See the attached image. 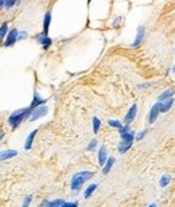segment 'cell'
Returning <instances> with one entry per match:
<instances>
[{
	"label": "cell",
	"instance_id": "5b68a950",
	"mask_svg": "<svg viewBox=\"0 0 175 207\" xmlns=\"http://www.w3.org/2000/svg\"><path fill=\"white\" fill-rule=\"evenodd\" d=\"M159 113H162V102H160V101H158V102L151 108V110H150V119H148L150 124L155 123L158 116H159Z\"/></svg>",
	"mask_w": 175,
	"mask_h": 207
},
{
	"label": "cell",
	"instance_id": "7402d4cb",
	"mask_svg": "<svg viewBox=\"0 0 175 207\" xmlns=\"http://www.w3.org/2000/svg\"><path fill=\"white\" fill-rule=\"evenodd\" d=\"M108 125H109V127H112V128H117V129L123 128L121 123H120V121H117V120H109L108 121Z\"/></svg>",
	"mask_w": 175,
	"mask_h": 207
},
{
	"label": "cell",
	"instance_id": "30bf717a",
	"mask_svg": "<svg viewBox=\"0 0 175 207\" xmlns=\"http://www.w3.org/2000/svg\"><path fill=\"white\" fill-rule=\"evenodd\" d=\"M38 133V129H34L30 135L27 136V139H26V143H24V149L26 151H28V149H31L32 147V143H34V139H35V135Z\"/></svg>",
	"mask_w": 175,
	"mask_h": 207
},
{
	"label": "cell",
	"instance_id": "9c48e42d",
	"mask_svg": "<svg viewBox=\"0 0 175 207\" xmlns=\"http://www.w3.org/2000/svg\"><path fill=\"white\" fill-rule=\"evenodd\" d=\"M144 34H145L144 27H139V28H137V35H136V38H135V40H133V43L131 44V46L132 47H139L140 43L143 42V39H144Z\"/></svg>",
	"mask_w": 175,
	"mask_h": 207
},
{
	"label": "cell",
	"instance_id": "1f68e13d",
	"mask_svg": "<svg viewBox=\"0 0 175 207\" xmlns=\"http://www.w3.org/2000/svg\"><path fill=\"white\" fill-rule=\"evenodd\" d=\"M6 2H7V0H0V4H2L3 8H4V6H6Z\"/></svg>",
	"mask_w": 175,
	"mask_h": 207
},
{
	"label": "cell",
	"instance_id": "2e32d148",
	"mask_svg": "<svg viewBox=\"0 0 175 207\" xmlns=\"http://www.w3.org/2000/svg\"><path fill=\"white\" fill-rule=\"evenodd\" d=\"M174 93H175V92L173 90V89H168V90H166L162 96H159L158 101H160V102H162V101H167V100H170V98H171V97L174 96Z\"/></svg>",
	"mask_w": 175,
	"mask_h": 207
},
{
	"label": "cell",
	"instance_id": "484cf974",
	"mask_svg": "<svg viewBox=\"0 0 175 207\" xmlns=\"http://www.w3.org/2000/svg\"><path fill=\"white\" fill-rule=\"evenodd\" d=\"M96 145H97V140L96 139H93L90 143H89V145L86 147V151H93V149L96 148Z\"/></svg>",
	"mask_w": 175,
	"mask_h": 207
},
{
	"label": "cell",
	"instance_id": "44dd1931",
	"mask_svg": "<svg viewBox=\"0 0 175 207\" xmlns=\"http://www.w3.org/2000/svg\"><path fill=\"white\" fill-rule=\"evenodd\" d=\"M100 127H101V121L97 119V117H93V132H94V133H99Z\"/></svg>",
	"mask_w": 175,
	"mask_h": 207
},
{
	"label": "cell",
	"instance_id": "d6a6232c",
	"mask_svg": "<svg viewBox=\"0 0 175 207\" xmlns=\"http://www.w3.org/2000/svg\"><path fill=\"white\" fill-rule=\"evenodd\" d=\"M148 207H156V205H155V203H152V205H150Z\"/></svg>",
	"mask_w": 175,
	"mask_h": 207
},
{
	"label": "cell",
	"instance_id": "ac0fdd59",
	"mask_svg": "<svg viewBox=\"0 0 175 207\" xmlns=\"http://www.w3.org/2000/svg\"><path fill=\"white\" fill-rule=\"evenodd\" d=\"M65 203L63 199H55V200H47L46 207H62Z\"/></svg>",
	"mask_w": 175,
	"mask_h": 207
},
{
	"label": "cell",
	"instance_id": "d6986e66",
	"mask_svg": "<svg viewBox=\"0 0 175 207\" xmlns=\"http://www.w3.org/2000/svg\"><path fill=\"white\" fill-rule=\"evenodd\" d=\"M96 188H97V184H96V183H93V184L89 186V187L86 188V191L84 192V198H85V199H89V198H90V195L93 194V191H94Z\"/></svg>",
	"mask_w": 175,
	"mask_h": 207
},
{
	"label": "cell",
	"instance_id": "d4e9b609",
	"mask_svg": "<svg viewBox=\"0 0 175 207\" xmlns=\"http://www.w3.org/2000/svg\"><path fill=\"white\" fill-rule=\"evenodd\" d=\"M147 135V129H144V131H141V132H139L137 135L135 136V139L137 140V141H140V140H143L144 139V136Z\"/></svg>",
	"mask_w": 175,
	"mask_h": 207
},
{
	"label": "cell",
	"instance_id": "cb8c5ba5",
	"mask_svg": "<svg viewBox=\"0 0 175 207\" xmlns=\"http://www.w3.org/2000/svg\"><path fill=\"white\" fill-rule=\"evenodd\" d=\"M7 30H8V23L6 22V23H3V24H2V30H0V36H2V39L4 38V36H6Z\"/></svg>",
	"mask_w": 175,
	"mask_h": 207
},
{
	"label": "cell",
	"instance_id": "e0dca14e",
	"mask_svg": "<svg viewBox=\"0 0 175 207\" xmlns=\"http://www.w3.org/2000/svg\"><path fill=\"white\" fill-rule=\"evenodd\" d=\"M173 104H174V100L173 98H170L167 101H163V102H162V113L168 112L170 109L173 108Z\"/></svg>",
	"mask_w": 175,
	"mask_h": 207
},
{
	"label": "cell",
	"instance_id": "8992f818",
	"mask_svg": "<svg viewBox=\"0 0 175 207\" xmlns=\"http://www.w3.org/2000/svg\"><path fill=\"white\" fill-rule=\"evenodd\" d=\"M136 113H137V105H136V104H133L132 106L128 109L127 115L124 116V123H125V125H129V124H131L133 120H135V117H136Z\"/></svg>",
	"mask_w": 175,
	"mask_h": 207
},
{
	"label": "cell",
	"instance_id": "3957f363",
	"mask_svg": "<svg viewBox=\"0 0 175 207\" xmlns=\"http://www.w3.org/2000/svg\"><path fill=\"white\" fill-rule=\"evenodd\" d=\"M133 140H135V135H133L132 132H128V133H123L121 135V141L119 144V152L120 153H125L128 151L129 148L132 147L133 144Z\"/></svg>",
	"mask_w": 175,
	"mask_h": 207
},
{
	"label": "cell",
	"instance_id": "6da1fadb",
	"mask_svg": "<svg viewBox=\"0 0 175 207\" xmlns=\"http://www.w3.org/2000/svg\"><path fill=\"white\" fill-rule=\"evenodd\" d=\"M31 113H32V108L15 110L10 117H8V124L11 125V129H16L24 120L28 119V116H31Z\"/></svg>",
	"mask_w": 175,
	"mask_h": 207
},
{
	"label": "cell",
	"instance_id": "9a60e30c",
	"mask_svg": "<svg viewBox=\"0 0 175 207\" xmlns=\"http://www.w3.org/2000/svg\"><path fill=\"white\" fill-rule=\"evenodd\" d=\"M113 164H115V157H109V159L107 160V163H105L104 168H103V173L104 175H107V173H109V171L112 169Z\"/></svg>",
	"mask_w": 175,
	"mask_h": 207
},
{
	"label": "cell",
	"instance_id": "83f0119b",
	"mask_svg": "<svg viewBox=\"0 0 175 207\" xmlns=\"http://www.w3.org/2000/svg\"><path fill=\"white\" fill-rule=\"evenodd\" d=\"M62 207H78V202H65Z\"/></svg>",
	"mask_w": 175,
	"mask_h": 207
},
{
	"label": "cell",
	"instance_id": "4fadbf2b",
	"mask_svg": "<svg viewBox=\"0 0 175 207\" xmlns=\"http://www.w3.org/2000/svg\"><path fill=\"white\" fill-rule=\"evenodd\" d=\"M50 23H51V14L50 12H46L44 19H43V34L44 35H47L48 28H50Z\"/></svg>",
	"mask_w": 175,
	"mask_h": 207
},
{
	"label": "cell",
	"instance_id": "ba28073f",
	"mask_svg": "<svg viewBox=\"0 0 175 207\" xmlns=\"http://www.w3.org/2000/svg\"><path fill=\"white\" fill-rule=\"evenodd\" d=\"M36 42H38V43H40V44H42V47L44 48V50H47V48H48V46H50V44L53 43V40L50 39V38H48V36L47 35H44V34H42V35H36Z\"/></svg>",
	"mask_w": 175,
	"mask_h": 207
},
{
	"label": "cell",
	"instance_id": "7c38bea8",
	"mask_svg": "<svg viewBox=\"0 0 175 207\" xmlns=\"http://www.w3.org/2000/svg\"><path fill=\"white\" fill-rule=\"evenodd\" d=\"M44 102H46V100H44V98H40L38 93H34V100H32V102H31V106H30V108L35 109V108L40 106V105H43Z\"/></svg>",
	"mask_w": 175,
	"mask_h": 207
},
{
	"label": "cell",
	"instance_id": "f1b7e54d",
	"mask_svg": "<svg viewBox=\"0 0 175 207\" xmlns=\"http://www.w3.org/2000/svg\"><path fill=\"white\" fill-rule=\"evenodd\" d=\"M27 38V32L26 31H19L18 34V40H24Z\"/></svg>",
	"mask_w": 175,
	"mask_h": 207
},
{
	"label": "cell",
	"instance_id": "277c9868",
	"mask_svg": "<svg viewBox=\"0 0 175 207\" xmlns=\"http://www.w3.org/2000/svg\"><path fill=\"white\" fill-rule=\"evenodd\" d=\"M48 113V108L46 106V105H40V106L32 109V113L30 116V121H35L38 119H42V117H44Z\"/></svg>",
	"mask_w": 175,
	"mask_h": 207
},
{
	"label": "cell",
	"instance_id": "4dcf8cb0",
	"mask_svg": "<svg viewBox=\"0 0 175 207\" xmlns=\"http://www.w3.org/2000/svg\"><path fill=\"white\" fill-rule=\"evenodd\" d=\"M120 20H121V18H119V19H117V20H116V22H113V27H116V26H117V24H119V23H120Z\"/></svg>",
	"mask_w": 175,
	"mask_h": 207
},
{
	"label": "cell",
	"instance_id": "52a82bcc",
	"mask_svg": "<svg viewBox=\"0 0 175 207\" xmlns=\"http://www.w3.org/2000/svg\"><path fill=\"white\" fill-rule=\"evenodd\" d=\"M18 34H19V31L16 30V28L11 30L10 34L7 35V39L4 40V47H11L12 44H14L16 40H18Z\"/></svg>",
	"mask_w": 175,
	"mask_h": 207
},
{
	"label": "cell",
	"instance_id": "7a4b0ae2",
	"mask_svg": "<svg viewBox=\"0 0 175 207\" xmlns=\"http://www.w3.org/2000/svg\"><path fill=\"white\" fill-rule=\"evenodd\" d=\"M93 175H94V172L92 171H81V172H77L73 175L71 178V183H70V187L73 191H80L81 187H82L84 183H86L89 179H92Z\"/></svg>",
	"mask_w": 175,
	"mask_h": 207
},
{
	"label": "cell",
	"instance_id": "f546056e",
	"mask_svg": "<svg viewBox=\"0 0 175 207\" xmlns=\"http://www.w3.org/2000/svg\"><path fill=\"white\" fill-rule=\"evenodd\" d=\"M128 132H131V128H129V125H125V127H123L120 129V133L123 135V133H128Z\"/></svg>",
	"mask_w": 175,
	"mask_h": 207
},
{
	"label": "cell",
	"instance_id": "4316f807",
	"mask_svg": "<svg viewBox=\"0 0 175 207\" xmlns=\"http://www.w3.org/2000/svg\"><path fill=\"white\" fill-rule=\"evenodd\" d=\"M31 200H32V195H28L24 198V202H23V206L22 207H28L31 205Z\"/></svg>",
	"mask_w": 175,
	"mask_h": 207
},
{
	"label": "cell",
	"instance_id": "5bb4252c",
	"mask_svg": "<svg viewBox=\"0 0 175 207\" xmlns=\"http://www.w3.org/2000/svg\"><path fill=\"white\" fill-rule=\"evenodd\" d=\"M18 155V151H15V149H8V151H3L2 155H0V159L3 161L6 159H12V157H15Z\"/></svg>",
	"mask_w": 175,
	"mask_h": 207
},
{
	"label": "cell",
	"instance_id": "ffe728a7",
	"mask_svg": "<svg viewBox=\"0 0 175 207\" xmlns=\"http://www.w3.org/2000/svg\"><path fill=\"white\" fill-rule=\"evenodd\" d=\"M170 180H171V176H170V175H163V176L160 178V180H159L160 187H167L168 183H170Z\"/></svg>",
	"mask_w": 175,
	"mask_h": 207
},
{
	"label": "cell",
	"instance_id": "8fae6325",
	"mask_svg": "<svg viewBox=\"0 0 175 207\" xmlns=\"http://www.w3.org/2000/svg\"><path fill=\"white\" fill-rule=\"evenodd\" d=\"M107 148L104 147H101L100 148V151H99V164L101 165V167H104L105 163H107Z\"/></svg>",
	"mask_w": 175,
	"mask_h": 207
},
{
	"label": "cell",
	"instance_id": "603a6c76",
	"mask_svg": "<svg viewBox=\"0 0 175 207\" xmlns=\"http://www.w3.org/2000/svg\"><path fill=\"white\" fill-rule=\"evenodd\" d=\"M19 2H20V0H7L4 8H8V10H10V8H12L15 4H19Z\"/></svg>",
	"mask_w": 175,
	"mask_h": 207
}]
</instances>
